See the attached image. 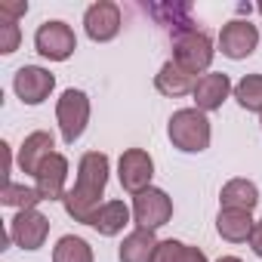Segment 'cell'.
Masks as SVG:
<instances>
[{
    "label": "cell",
    "mask_w": 262,
    "mask_h": 262,
    "mask_svg": "<svg viewBox=\"0 0 262 262\" xmlns=\"http://www.w3.org/2000/svg\"><path fill=\"white\" fill-rule=\"evenodd\" d=\"M108 173H111L108 155H102V151H86V155L80 158V164H77V179H74V185L68 188V194H65V201H62L65 213H68L74 222L90 225L93 213L105 204L102 198H105Z\"/></svg>",
    "instance_id": "obj_1"
},
{
    "label": "cell",
    "mask_w": 262,
    "mask_h": 262,
    "mask_svg": "<svg viewBox=\"0 0 262 262\" xmlns=\"http://www.w3.org/2000/svg\"><path fill=\"white\" fill-rule=\"evenodd\" d=\"M167 136L179 151L201 155V151L210 148L213 126H210V117L201 108H179V111H173V117L167 123Z\"/></svg>",
    "instance_id": "obj_2"
},
{
    "label": "cell",
    "mask_w": 262,
    "mask_h": 262,
    "mask_svg": "<svg viewBox=\"0 0 262 262\" xmlns=\"http://www.w3.org/2000/svg\"><path fill=\"white\" fill-rule=\"evenodd\" d=\"M213 56H216V50H213V40H210L207 31L185 25L182 31L173 34V62L182 65L185 71H191L194 77H198V74H201V77L210 74Z\"/></svg>",
    "instance_id": "obj_3"
},
{
    "label": "cell",
    "mask_w": 262,
    "mask_h": 262,
    "mask_svg": "<svg viewBox=\"0 0 262 262\" xmlns=\"http://www.w3.org/2000/svg\"><path fill=\"white\" fill-rule=\"evenodd\" d=\"M56 120H59V133L65 145H74L83 129L90 123V96L83 90H65L56 102Z\"/></svg>",
    "instance_id": "obj_4"
},
{
    "label": "cell",
    "mask_w": 262,
    "mask_h": 262,
    "mask_svg": "<svg viewBox=\"0 0 262 262\" xmlns=\"http://www.w3.org/2000/svg\"><path fill=\"white\" fill-rule=\"evenodd\" d=\"M34 50L50 59V62H65L74 56L77 50V37H74V28L62 19H47L37 25L34 31Z\"/></svg>",
    "instance_id": "obj_5"
},
{
    "label": "cell",
    "mask_w": 262,
    "mask_h": 262,
    "mask_svg": "<svg viewBox=\"0 0 262 262\" xmlns=\"http://www.w3.org/2000/svg\"><path fill=\"white\" fill-rule=\"evenodd\" d=\"M173 219V198L164 188H145L133 198V222L136 228H148L158 231L161 225H167Z\"/></svg>",
    "instance_id": "obj_6"
},
{
    "label": "cell",
    "mask_w": 262,
    "mask_h": 262,
    "mask_svg": "<svg viewBox=\"0 0 262 262\" xmlns=\"http://www.w3.org/2000/svg\"><path fill=\"white\" fill-rule=\"evenodd\" d=\"M117 179H120V188L126 194H139L145 188H151V179H155V161L145 148H126L117 161Z\"/></svg>",
    "instance_id": "obj_7"
},
{
    "label": "cell",
    "mask_w": 262,
    "mask_h": 262,
    "mask_svg": "<svg viewBox=\"0 0 262 262\" xmlns=\"http://www.w3.org/2000/svg\"><path fill=\"white\" fill-rule=\"evenodd\" d=\"M10 241L22 250H40L50 237V216H43L40 210H19L10 225Z\"/></svg>",
    "instance_id": "obj_8"
},
{
    "label": "cell",
    "mask_w": 262,
    "mask_h": 262,
    "mask_svg": "<svg viewBox=\"0 0 262 262\" xmlns=\"http://www.w3.org/2000/svg\"><path fill=\"white\" fill-rule=\"evenodd\" d=\"M120 7L111 0H96L83 13V31L93 43H108L120 34Z\"/></svg>",
    "instance_id": "obj_9"
},
{
    "label": "cell",
    "mask_w": 262,
    "mask_h": 262,
    "mask_svg": "<svg viewBox=\"0 0 262 262\" xmlns=\"http://www.w3.org/2000/svg\"><path fill=\"white\" fill-rule=\"evenodd\" d=\"M13 90L25 105H40L56 90V74L40 68V65H22L13 74Z\"/></svg>",
    "instance_id": "obj_10"
},
{
    "label": "cell",
    "mask_w": 262,
    "mask_h": 262,
    "mask_svg": "<svg viewBox=\"0 0 262 262\" xmlns=\"http://www.w3.org/2000/svg\"><path fill=\"white\" fill-rule=\"evenodd\" d=\"M259 47V28L250 25V19H231L228 25H222L219 31V50L222 56L241 62L247 56H253Z\"/></svg>",
    "instance_id": "obj_11"
},
{
    "label": "cell",
    "mask_w": 262,
    "mask_h": 262,
    "mask_svg": "<svg viewBox=\"0 0 262 262\" xmlns=\"http://www.w3.org/2000/svg\"><path fill=\"white\" fill-rule=\"evenodd\" d=\"M65 182H68V158L56 151L40 164V170L34 176V188L43 201H65V194H68Z\"/></svg>",
    "instance_id": "obj_12"
},
{
    "label": "cell",
    "mask_w": 262,
    "mask_h": 262,
    "mask_svg": "<svg viewBox=\"0 0 262 262\" xmlns=\"http://www.w3.org/2000/svg\"><path fill=\"white\" fill-rule=\"evenodd\" d=\"M234 93V86H231V77L228 74H222V71H210V74H204V77H198V83H194V108H201L204 114L207 111H216V108H222V102L228 99Z\"/></svg>",
    "instance_id": "obj_13"
},
{
    "label": "cell",
    "mask_w": 262,
    "mask_h": 262,
    "mask_svg": "<svg viewBox=\"0 0 262 262\" xmlns=\"http://www.w3.org/2000/svg\"><path fill=\"white\" fill-rule=\"evenodd\" d=\"M50 155H56V139H53V133H47V129H34V133L25 136V142H22V148H19V170H22L25 176H37L40 164H43Z\"/></svg>",
    "instance_id": "obj_14"
},
{
    "label": "cell",
    "mask_w": 262,
    "mask_h": 262,
    "mask_svg": "<svg viewBox=\"0 0 262 262\" xmlns=\"http://www.w3.org/2000/svg\"><path fill=\"white\" fill-rule=\"evenodd\" d=\"M129 222H133V207H126L123 201H105V204L93 213L90 228L99 231L102 237H114V234H120Z\"/></svg>",
    "instance_id": "obj_15"
},
{
    "label": "cell",
    "mask_w": 262,
    "mask_h": 262,
    "mask_svg": "<svg viewBox=\"0 0 262 262\" xmlns=\"http://www.w3.org/2000/svg\"><path fill=\"white\" fill-rule=\"evenodd\" d=\"M194 83H198V77H194L191 71H185L182 65H176L173 59H167V62L161 65V71L155 74L158 93H161V96H170V99H179V96L194 93Z\"/></svg>",
    "instance_id": "obj_16"
},
{
    "label": "cell",
    "mask_w": 262,
    "mask_h": 262,
    "mask_svg": "<svg viewBox=\"0 0 262 262\" xmlns=\"http://www.w3.org/2000/svg\"><path fill=\"white\" fill-rule=\"evenodd\" d=\"M158 234L155 231H148V228H133L126 237H123V244H120V250H117V259L120 262H151L155 259V253H158Z\"/></svg>",
    "instance_id": "obj_17"
},
{
    "label": "cell",
    "mask_w": 262,
    "mask_h": 262,
    "mask_svg": "<svg viewBox=\"0 0 262 262\" xmlns=\"http://www.w3.org/2000/svg\"><path fill=\"white\" fill-rule=\"evenodd\" d=\"M253 225H256L253 213H247V210H222V207H219L216 231H219L222 241H228V244H244V241H250Z\"/></svg>",
    "instance_id": "obj_18"
},
{
    "label": "cell",
    "mask_w": 262,
    "mask_h": 262,
    "mask_svg": "<svg viewBox=\"0 0 262 262\" xmlns=\"http://www.w3.org/2000/svg\"><path fill=\"white\" fill-rule=\"evenodd\" d=\"M259 204V188L250 179H228L219 191V207L222 210H247L253 213Z\"/></svg>",
    "instance_id": "obj_19"
},
{
    "label": "cell",
    "mask_w": 262,
    "mask_h": 262,
    "mask_svg": "<svg viewBox=\"0 0 262 262\" xmlns=\"http://www.w3.org/2000/svg\"><path fill=\"white\" fill-rule=\"evenodd\" d=\"M151 262H210L207 253L201 247H191L185 241H176V237H167L158 244V253Z\"/></svg>",
    "instance_id": "obj_20"
},
{
    "label": "cell",
    "mask_w": 262,
    "mask_h": 262,
    "mask_svg": "<svg viewBox=\"0 0 262 262\" xmlns=\"http://www.w3.org/2000/svg\"><path fill=\"white\" fill-rule=\"evenodd\" d=\"M53 262H96L93 247L77 234H62L53 247Z\"/></svg>",
    "instance_id": "obj_21"
},
{
    "label": "cell",
    "mask_w": 262,
    "mask_h": 262,
    "mask_svg": "<svg viewBox=\"0 0 262 262\" xmlns=\"http://www.w3.org/2000/svg\"><path fill=\"white\" fill-rule=\"evenodd\" d=\"M234 99L244 111L262 114V74H244L234 83Z\"/></svg>",
    "instance_id": "obj_22"
},
{
    "label": "cell",
    "mask_w": 262,
    "mask_h": 262,
    "mask_svg": "<svg viewBox=\"0 0 262 262\" xmlns=\"http://www.w3.org/2000/svg\"><path fill=\"white\" fill-rule=\"evenodd\" d=\"M0 201H4L7 207H16L19 210H37V204L43 201L37 194V188H28V185H19V182H7L4 185V194H0Z\"/></svg>",
    "instance_id": "obj_23"
},
{
    "label": "cell",
    "mask_w": 262,
    "mask_h": 262,
    "mask_svg": "<svg viewBox=\"0 0 262 262\" xmlns=\"http://www.w3.org/2000/svg\"><path fill=\"white\" fill-rule=\"evenodd\" d=\"M19 43H22V28H19V22L0 19V53H4V56H13V53L19 50Z\"/></svg>",
    "instance_id": "obj_24"
},
{
    "label": "cell",
    "mask_w": 262,
    "mask_h": 262,
    "mask_svg": "<svg viewBox=\"0 0 262 262\" xmlns=\"http://www.w3.org/2000/svg\"><path fill=\"white\" fill-rule=\"evenodd\" d=\"M28 13V4H0V19H13L19 22Z\"/></svg>",
    "instance_id": "obj_25"
},
{
    "label": "cell",
    "mask_w": 262,
    "mask_h": 262,
    "mask_svg": "<svg viewBox=\"0 0 262 262\" xmlns=\"http://www.w3.org/2000/svg\"><path fill=\"white\" fill-rule=\"evenodd\" d=\"M247 244H250V250H253V253L262 259V219H256V225H253V234H250V241H247Z\"/></svg>",
    "instance_id": "obj_26"
},
{
    "label": "cell",
    "mask_w": 262,
    "mask_h": 262,
    "mask_svg": "<svg viewBox=\"0 0 262 262\" xmlns=\"http://www.w3.org/2000/svg\"><path fill=\"white\" fill-rule=\"evenodd\" d=\"M216 262H244V259H237V256H219Z\"/></svg>",
    "instance_id": "obj_27"
},
{
    "label": "cell",
    "mask_w": 262,
    "mask_h": 262,
    "mask_svg": "<svg viewBox=\"0 0 262 262\" xmlns=\"http://www.w3.org/2000/svg\"><path fill=\"white\" fill-rule=\"evenodd\" d=\"M256 10H259V16H262V0H259V7H256Z\"/></svg>",
    "instance_id": "obj_28"
},
{
    "label": "cell",
    "mask_w": 262,
    "mask_h": 262,
    "mask_svg": "<svg viewBox=\"0 0 262 262\" xmlns=\"http://www.w3.org/2000/svg\"><path fill=\"white\" fill-rule=\"evenodd\" d=\"M259 123H262V114H259Z\"/></svg>",
    "instance_id": "obj_29"
}]
</instances>
